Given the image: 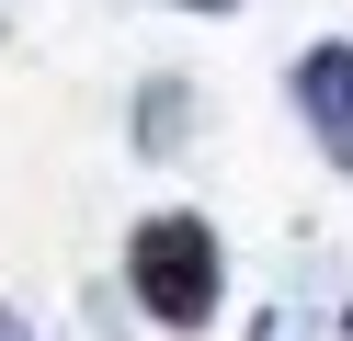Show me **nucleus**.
I'll return each instance as SVG.
<instances>
[{"label": "nucleus", "mask_w": 353, "mask_h": 341, "mask_svg": "<svg viewBox=\"0 0 353 341\" xmlns=\"http://www.w3.org/2000/svg\"><path fill=\"white\" fill-rule=\"evenodd\" d=\"M125 296H137L171 341L216 330V307H228V239H216V216H194V205L137 216L125 227Z\"/></svg>", "instance_id": "f257e3e1"}, {"label": "nucleus", "mask_w": 353, "mask_h": 341, "mask_svg": "<svg viewBox=\"0 0 353 341\" xmlns=\"http://www.w3.org/2000/svg\"><path fill=\"white\" fill-rule=\"evenodd\" d=\"M285 103H296V125H307V148L330 159V171L353 182V45L342 34H319L296 68H285Z\"/></svg>", "instance_id": "f03ea898"}, {"label": "nucleus", "mask_w": 353, "mask_h": 341, "mask_svg": "<svg viewBox=\"0 0 353 341\" xmlns=\"http://www.w3.org/2000/svg\"><path fill=\"white\" fill-rule=\"evenodd\" d=\"M183 136H194V80H171V68H160V80L137 91V159H171Z\"/></svg>", "instance_id": "7ed1b4c3"}, {"label": "nucleus", "mask_w": 353, "mask_h": 341, "mask_svg": "<svg viewBox=\"0 0 353 341\" xmlns=\"http://www.w3.org/2000/svg\"><path fill=\"white\" fill-rule=\"evenodd\" d=\"M0 341H46V330H34V318L12 307V296H0Z\"/></svg>", "instance_id": "20e7f679"}, {"label": "nucleus", "mask_w": 353, "mask_h": 341, "mask_svg": "<svg viewBox=\"0 0 353 341\" xmlns=\"http://www.w3.org/2000/svg\"><path fill=\"white\" fill-rule=\"evenodd\" d=\"M160 12H239V0H160Z\"/></svg>", "instance_id": "39448f33"}]
</instances>
